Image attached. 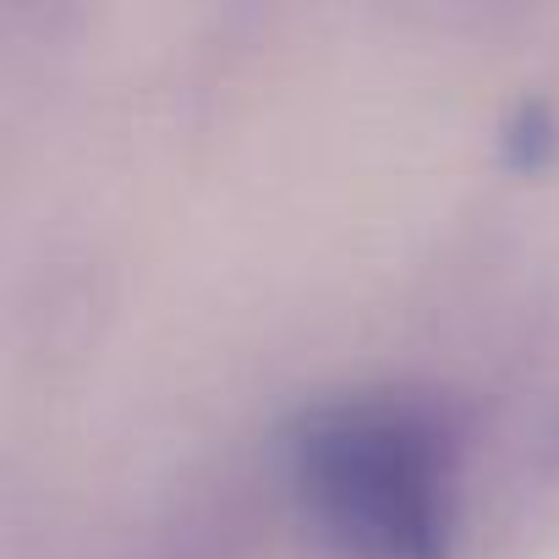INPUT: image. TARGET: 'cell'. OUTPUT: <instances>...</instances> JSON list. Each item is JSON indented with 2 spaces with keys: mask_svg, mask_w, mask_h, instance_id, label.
<instances>
[{
  "mask_svg": "<svg viewBox=\"0 0 559 559\" xmlns=\"http://www.w3.org/2000/svg\"><path fill=\"white\" fill-rule=\"evenodd\" d=\"M297 466L357 559H450V444L417 406H330L308 423Z\"/></svg>",
  "mask_w": 559,
  "mask_h": 559,
  "instance_id": "6da1fadb",
  "label": "cell"
}]
</instances>
